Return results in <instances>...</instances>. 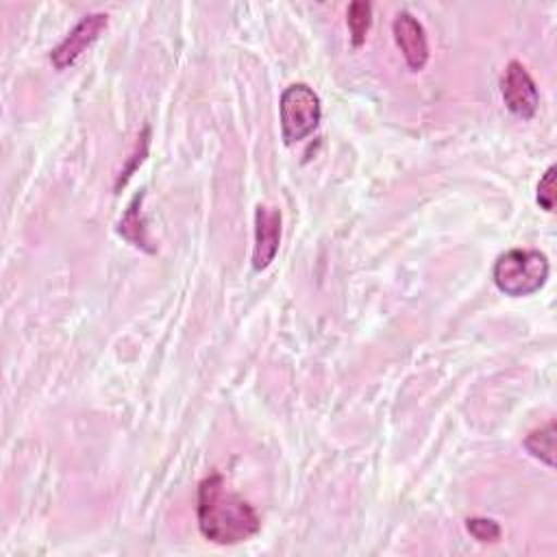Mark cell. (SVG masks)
Instances as JSON below:
<instances>
[{"mask_svg":"<svg viewBox=\"0 0 557 557\" xmlns=\"http://www.w3.org/2000/svg\"><path fill=\"white\" fill-rule=\"evenodd\" d=\"M555 174H557V168L548 165L537 183V194H535L537 205L548 213L555 209Z\"/></svg>","mask_w":557,"mask_h":557,"instance_id":"obj_13","label":"cell"},{"mask_svg":"<svg viewBox=\"0 0 557 557\" xmlns=\"http://www.w3.org/2000/svg\"><path fill=\"white\" fill-rule=\"evenodd\" d=\"M392 33L409 70L411 72L424 70L429 61V41L420 20L413 17L409 11H398L392 22Z\"/></svg>","mask_w":557,"mask_h":557,"instance_id":"obj_6","label":"cell"},{"mask_svg":"<svg viewBox=\"0 0 557 557\" xmlns=\"http://www.w3.org/2000/svg\"><path fill=\"white\" fill-rule=\"evenodd\" d=\"M281 115V137L287 146L307 139L322 120L320 96L307 83H292L281 94L278 104Z\"/></svg>","mask_w":557,"mask_h":557,"instance_id":"obj_3","label":"cell"},{"mask_svg":"<svg viewBox=\"0 0 557 557\" xmlns=\"http://www.w3.org/2000/svg\"><path fill=\"white\" fill-rule=\"evenodd\" d=\"M500 96L505 107L520 120H531L540 104V91L531 74L520 61H509L500 78Z\"/></svg>","mask_w":557,"mask_h":557,"instance_id":"obj_4","label":"cell"},{"mask_svg":"<svg viewBox=\"0 0 557 557\" xmlns=\"http://www.w3.org/2000/svg\"><path fill=\"white\" fill-rule=\"evenodd\" d=\"M555 420H548L544 426L529 431L527 437L522 440V446L531 457L540 459L548 468H555Z\"/></svg>","mask_w":557,"mask_h":557,"instance_id":"obj_9","label":"cell"},{"mask_svg":"<svg viewBox=\"0 0 557 557\" xmlns=\"http://www.w3.org/2000/svg\"><path fill=\"white\" fill-rule=\"evenodd\" d=\"M281 209L270 205H257L255 209V248H252V268L257 272L265 270L281 244Z\"/></svg>","mask_w":557,"mask_h":557,"instance_id":"obj_7","label":"cell"},{"mask_svg":"<svg viewBox=\"0 0 557 557\" xmlns=\"http://www.w3.org/2000/svg\"><path fill=\"white\" fill-rule=\"evenodd\" d=\"M346 24H348V30H350V41L355 48L363 46L366 41V35L372 26V4L366 2V0H355L348 4V11H346Z\"/></svg>","mask_w":557,"mask_h":557,"instance_id":"obj_10","label":"cell"},{"mask_svg":"<svg viewBox=\"0 0 557 557\" xmlns=\"http://www.w3.org/2000/svg\"><path fill=\"white\" fill-rule=\"evenodd\" d=\"M109 17L107 13H89L81 17V22L63 37L61 44H57L50 52V61L57 70L70 67L107 28Z\"/></svg>","mask_w":557,"mask_h":557,"instance_id":"obj_5","label":"cell"},{"mask_svg":"<svg viewBox=\"0 0 557 557\" xmlns=\"http://www.w3.org/2000/svg\"><path fill=\"white\" fill-rule=\"evenodd\" d=\"M198 529L218 546H235L259 533L261 520L255 507L228 490L222 474H209L198 485Z\"/></svg>","mask_w":557,"mask_h":557,"instance_id":"obj_1","label":"cell"},{"mask_svg":"<svg viewBox=\"0 0 557 557\" xmlns=\"http://www.w3.org/2000/svg\"><path fill=\"white\" fill-rule=\"evenodd\" d=\"M144 196H146V194L139 191V194L131 200V205L126 207V211H124V215H122V220H120V224H117V231H120V235H122L128 244H133L135 248H141V250L154 255L157 248L152 246V242H150V237H148L146 218H144V213H141Z\"/></svg>","mask_w":557,"mask_h":557,"instance_id":"obj_8","label":"cell"},{"mask_svg":"<svg viewBox=\"0 0 557 557\" xmlns=\"http://www.w3.org/2000/svg\"><path fill=\"white\" fill-rule=\"evenodd\" d=\"M148 144H150V128L144 126L141 135L137 137V144H135V150H133V154H131V161L122 168V172H120V176H117V181H115V189L124 187V185L128 183V178L133 176V172L141 165V161H144L146 154H148Z\"/></svg>","mask_w":557,"mask_h":557,"instance_id":"obj_11","label":"cell"},{"mask_svg":"<svg viewBox=\"0 0 557 557\" xmlns=\"http://www.w3.org/2000/svg\"><path fill=\"white\" fill-rule=\"evenodd\" d=\"M550 265L544 252L533 248H511L496 257L492 268L494 285L511 298L540 292L548 278Z\"/></svg>","mask_w":557,"mask_h":557,"instance_id":"obj_2","label":"cell"},{"mask_svg":"<svg viewBox=\"0 0 557 557\" xmlns=\"http://www.w3.org/2000/svg\"><path fill=\"white\" fill-rule=\"evenodd\" d=\"M466 531L481 544H494L500 540V524L492 518H468Z\"/></svg>","mask_w":557,"mask_h":557,"instance_id":"obj_12","label":"cell"}]
</instances>
